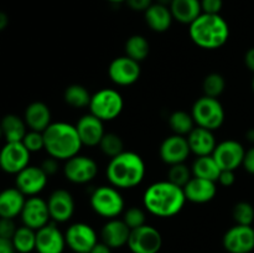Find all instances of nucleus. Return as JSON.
<instances>
[{"mask_svg":"<svg viewBox=\"0 0 254 253\" xmlns=\"http://www.w3.org/2000/svg\"><path fill=\"white\" fill-rule=\"evenodd\" d=\"M130 232L131 230L127 226V223L123 220H119L118 217L111 218L102 227V242L108 245L112 250L113 248H121L123 246L128 245Z\"/></svg>","mask_w":254,"mask_h":253,"instance_id":"obj_22","label":"nucleus"},{"mask_svg":"<svg viewBox=\"0 0 254 253\" xmlns=\"http://www.w3.org/2000/svg\"><path fill=\"white\" fill-rule=\"evenodd\" d=\"M64 102H66L68 106H71L72 108L82 109L89 106L92 94L89 93V91L84 86L74 83L64 89Z\"/></svg>","mask_w":254,"mask_h":253,"instance_id":"obj_31","label":"nucleus"},{"mask_svg":"<svg viewBox=\"0 0 254 253\" xmlns=\"http://www.w3.org/2000/svg\"><path fill=\"white\" fill-rule=\"evenodd\" d=\"M186 138H188L191 153L195 154L196 156L212 155L213 150L217 145L213 131L210 129L202 128V126H196Z\"/></svg>","mask_w":254,"mask_h":253,"instance_id":"obj_23","label":"nucleus"},{"mask_svg":"<svg viewBox=\"0 0 254 253\" xmlns=\"http://www.w3.org/2000/svg\"><path fill=\"white\" fill-rule=\"evenodd\" d=\"M49 176L40 166L29 165L16 174L15 188L19 189L25 196H37L47 185Z\"/></svg>","mask_w":254,"mask_h":253,"instance_id":"obj_16","label":"nucleus"},{"mask_svg":"<svg viewBox=\"0 0 254 253\" xmlns=\"http://www.w3.org/2000/svg\"><path fill=\"white\" fill-rule=\"evenodd\" d=\"M89 202H91V207L93 208L94 212L107 220L117 218L119 215H122L124 212V206H126L124 197L119 189L112 185L98 186L92 192Z\"/></svg>","mask_w":254,"mask_h":253,"instance_id":"obj_5","label":"nucleus"},{"mask_svg":"<svg viewBox=\"0 0 254 253\" xmlns=\"http://www.w3.org/2000/svg\"><path fill=\"white\" fill-rule=\"evenodd\" d=\"M98 174V165L87 155L72 156L64 165V175L73 184H88L94 180Z\"/></svg>","mask_w":254,"mask_h":253,"instance_id":"obj_10","label":"nucleus"},{"mask_svg":"<svg viewBox=\"0 0 254 253\" xmlns=\"http://www.w3.org/2000/svg\"><path fill=\"white\" fill-rule=\"evenodd\" d=\"M141 73L138 61L126 56H119L111 62L108 67L109 78L117 86H130L139 79Z\"/></svg>","mask_w":254,"mask_h":253,"instance_id":"obj_12","label":"nucleus"},{"mask_svg":"<svg viewBox=\"0 0 254 253\" xmlns=\"http://www.w3.org/2000/svg\"><path fill=\"white\" fill-rule=\"evenodd\" d=\"M64 233L61 232L56 222H50L36 231L37 253H64L66 247Z\"/></svg>","mask_w":254,"mask_h":253,"instance_id":"obj_19","label":"nucleus"},{"mask_svg":"<svg viewBox=\"0 0 254 253\" xmlns=\"http://www.w3.org/2000/svg\"><path fill=\"white\" fill-rule=\"evenodd\" d=\"M14 245H12L11 240H7V238L0 237V253H15Z\"/></svg>","mask_w":254,"mask_h":253,"instance_id":"obj_46","label":"nucleus"},{"mask_svg":"<svg viewBox=\"0 0 254 253\" xmlns=\"http://www.w3.org/2000/svg\"><path fill=\"white\" fill-rule=\"evenodd\" d=\"M242 166L246 169V171L254 175V146L253 148L246 150L245 159H243Z\"/></svg>","mask_w":254,"mask_h":253,"instance_id":"obj_45","label":"nucleus"},{"mask_svg":"<svg viewBox=\"0 0 254 253\" xmlns=\"http://www.w3.org/2000/svg\"><path fill=\"white\" fill-rule=\"evenodd\" d=\"M7 22H9L7 15L5 14V12L0 11V31H2V30L7 26Z\"/></svg>","mask_w":254,"mask_h":253,"instance_id":"obj_49","label":"nucleus"},{"mask_svg":"<svg viewBox=\"0 0 254 253\" xmlns=\"http://www.w3.org/2000/svg\"><path fill=\"white\" fill-rule=\"evenodd\" d=\"M45 150L57 160H68L81 151L82 144L76 126L67 122H54L44 131Z\"/></svg>","mask_w":254,"mask_h":253,"instance_id":"obj_3","label":"nucleus"},{"mask_svg":"<svg viewBox=\"0 0 254 253\" xmlns=\"http://www.w3.org/2000/svg\"><path fill=\"white\" fill-rule=\"evenodd\" d=\"M171 1H173V0H158L156 2H159V4H163V5H166V6H170Z\"/></svg>","mask_w":254,"mask_h":253,"instance_id":"obj_51","label":"nucleus"},{"mask_svg":"<svg viewBox=\"0 0 254 253\" xmlns=\"http://www.w3.org/2000/svg\"><path fill=\"white\" fill-rule=\"evenodd\" d=\"M104 122L94 117L93 114H84L77 121L76 129L81 141L86 146H97L104 136Z\"/></svg>","mask_w":254,"mask_h":253,"instance_id":"obj_20","label":"nucleus"},{"mask_svg":"<svg viewBox=\"0 0 254 253\" xmlns=\"http://www.w3.org/2000/svg\"><path fill=\"white\" fill-rule=\"evenodd\" d=\"M47 206L54 222H67L74 213V198L72 193L64 189L52 191L47 200Z\"/></svg>","mask_w":254,"mask_h":253,"instance_id":"obj_17","label":"nucleus"},{"mask_svg":"<svg viewBox=\"0 0 254 253\" xmlns=\"http://www.w3.org/2000/svg\"><path fill=\"white\" fill-rule=\"evenodd\" d=\"M107 1H109V2H123V1H127V0H107Z\"/></svg>","mask_w":254,"mask_h":253,"instance_id":"obj_52","label":"nucleus"},{"mask_svg":"<svg viewBox=\"0 0 254 253\" xmlns=\"http://www.w3.org/2000/svg\"><path fill=\"white\" fill-rule=\"evenodd\" d=\"M191 116L196 126L213 131L225 122V109L217 98L203 96L193 103Z\"/></svg>","mask_w":254,"mask_h":253,"instance_id":"obj_7","label":"nucleus"},{"mask_svg":"<svg viewBox=\"0 0 254 253\" xmlns=\"http://www.w3.org/2000/svg\"><path fill=\"white\" fill-rule=\"evenodd\" d=\"M246 138H247V140L254 143V129H250V130L247 131V134H246Z\"/></svg>","mask_w":254,"mask_h":253,"instance_id":"obj_50","label":"nucleus"},{"mask_svg":"<svg viewBox=\"0 0 254 253\" xmlns=\"http://www.w3.org/2000/svg\"><path fill=\"white\" fill-rule=\"evenodd\" d=\"M163 246L161 233L150 225L131 230L128 247L131 253H159Z\"/></svg>","mask_w":254,"mask_h":253,"instance_id":"obj_8","label":"nucleus"},{"mask_svg":"<svg viewBox=\"0 0 254 253\" xmlns=\"http://www.w3.org/2000/svg\"><path fill=\"white\" fill-rule=\"evenodd\" d=\"M26 201V196L17 188H7L0 191V218H12L20 216Z\"/></svg>","mask_w":254,"mask_h":253,"instance_id":"obj_24","label":"nucleus"},{"mask_svg":"<svg viewBox=\"0 0 254 253\" xmlns=\"http://www.w3.org/2000/svg\"><path fill=\"white\" fill-rule=\"evenodd\" d=\"M11 241L17 253H31L36 250V231L27 226L17 227Z\"/></svg>","mask_w":254,"mask_h":253,"instance_id":"obj_30","label":"nucleus"},{"mask_svg":"<svg viewBox=\"0 0 254 253\" xmlns=\"http://www.w3.org/2000/svg\"><path fill=\"white\" fill-rule=\"evenodd\" d=\"M169 126L174 134L188 136L195 128L196 124L191 113H188L185 111H176L169 117Z\"/></svg>","mask_w":254,"mask_h":253,"instance_id":"obj_33","label":"nucleus"},{"mask_svg":"<svg viewBox=\"0 0 254 253\" xmlns=\"http://www.w3.org/2000/svg\"><path fill=\"white\" fill-rule=\"evenodd\" d=\"M89 253H112V248L104 242H97Z\"/></svg>","mask_w":254,"mask_h":253,"instance_id":"obj_48","label":"nucleus"},{"mask_svg":"<svg viewBox=\"0 0 254 253\" xmlns=\"http://www.w3.org/2000/svg\"><path fill=\"white\" fill-rule=\"evenodd\" d=\"M186 196L184 189L169 180L151 184L143 195L144 207L149 213L161 218L178 215L184 208Z\"/></svg>","mask_w":254,"mask_h":253,"instance_id":"obj_1","label":"nucleus"},{"mask_svg":"<svg viewBox=\"0 0 254 253\" xmlns=\"http://www.w3.org/2000/svg\"><path fill=\"white\" fill-rule=\"evenodd\" d=\"M102 153L108 158H114L124 151V143L121 136L116 133H106L99 143Z\"/></svg>","mask_w":254,"mask_h":253,"instance_id":"obj_35","label":"nucleus"},{"mask_svg":"<svg viewBox=\"0 0 254 253\" xmlns=\"http://www.w3.org/2000/svg\"><path fill=\"white\" fill-rule=\"evenodd\" d=\"M192 175L196 178L206 179L211 181H218L221 174V168L218 166L217 161L215 160L212 155L206 156H197L191 166Z\"/></svg>","mask_w":254,"mask_h":253,"instance_id":"obj_29","label":"nucleus"},{"mask_svg":"<svg viewBox=\"0 0 254 253\" xmlns=\"http://www.w3.org/2000/svg\"><path fill=\"white\" fill-rule=\"evenodd\" d=\"M89 113L103 122L114 121L124 108V99L117 89L103 88L92 94Z\"/></svg>","mask_w":254,"mask_h":253,"instance_id":"obj_6","label":"nucleus"},{"mask_svg":"<svg viewBox=\"0 0 254 253\" xmlns=\"http://www.w3.org/2000/svg\"><path fill=\"white\" fill-rule=\"evenodd\" d=\"M233 218L237 225L252 226L254 222V207L247 201H241L233 207Z\"/></svg>","mask_w":254,"mask_h":253,"instance_id":"obj_37","label":"nucleus"},{"mask_svg":"<svg viewBox=\"0 0 254 253\" xmlns=\"http://www.w3.org/2000/svg\"><path fill=\"white\" fill-rule=\"evenodd\" d=\"M222 243L228 253H251L254 250V227L233 226L225 233Z\"/></svg>","mask_w":254,"mask_h":253,"instance_id":"obj_15","label":"nucleus"},{"mask_svg":"<svg viewBox=\"0 0 254 253\" xmlns=\"http://www.w3.org/2000/svg\"><path fill=\"white\" fill-rule=\"evenodd\" d=\"M223 6V0H201V7L205 14H220Z\"/></svg>","mask_w":254,"mask_h":253,"instance_id":"obj_41","label":"nucleus"},{"mask_svg":"<svg viewBox=\"0 0 254 253\" xmlns=\"http://www.w3.org/2000/svg\"><path fill=\"white\" fill-rule=\"evenodd\" d=\"M66 245L73 253H89L98 242V237L91 225L84 222H76L68 226L64 232Z\"/></svg>","mask_w":254,"mask_h":253,"instance_id":"obj_11","label":"nucleus"},{"mask_svg":"<svg viewBox=\"0 0 254 253\" xmlns=\"http://www.w3.org/2000/svg\"><path fill=\"white\" fill-rule=\"evenodd\" d=\"M126 2L134 11L145 12V10H148V7L153 4V0H127Z\"/></svg>","mask_w":254,"mask_h":253,"instance_id":"obj_43","label":"nucleus"},{"mask_svg":"<svg viewBox=\"0 0 254 253\" xmlns=\"http://www.w3.org/2000/svg\"><path fill=\"white\" fill-rule=\"evenodd\" d=\"M124 50L127 56L140 62L148 57L150 52V45L143 35H133L126 41Z\"/></svg>","mask_w":254,"mask_h":253,"instance_id":"obj_32","label":"nucleus"},{"mask_svg":"<svg viewBox=\"0 0 254 253\" xmlns=\"http://www.w3.org/2000/svg\"><path fill=\"white\" fill-rule=\"evenodd\" d=\"M2 138V130H1V126H0V139Z\"/></svg>","mask_w":254,"mask_h":253,"instance_id":"obj_53","label":"nucleus"},{"mask_svg":"<svg viewBox=\"0 0 254 253\" xmlns=\"http://www.w3.org/2000/svg\"><path fill=\"white\" fill-rule=\"evenodd\" d=\"M236 181V175L235 171L232 170H222L220 174V178H218V183L221 184L225 188H230L235 184Z\"/></svg>","mask_w":254,"mask_h":253,"instance_id":"obj_44","label":"nucleus"},{"mask_svg":"<svg viewBox=\"0 0 254 253\" xmlns=\"http://www.w3.org/2000/svg\"><path fill=\"white\" fill-rule=\"evenodd\" d=\"M123 221L130 230H135V228L145 225L146 213L143 208L133 206V207H129L128 210L124 211Z\"/></svg>","mask_w":254,"mask_h":253,"instance_id":"obj_38","label":"nucleus"},{"mask_svg":"<svg viewBox=\"0 0 254 253\" xmlns=\"http://www.w3.org/2000/svg\"><path fill=\"white\" fill-rule=\"evenodd\" d=\"M16 228L12 218H0V237L11 240L16 232Z\"/></svg>","mask_w":254,"mask_h":253,"instance_id":"obj_40","label":"nucleus"},{"mask_svg":"<svg viewBox=\"0 0 254 253\" xmlns=\"http://www.w3.org/2000/svg\"><path fill=\"white\" fill-rule=\"evenodd\" d=\"M245 154L246 149L243 148L240 141L228 139V140L217 143L212 153V156L217 161L221 170L235 171L242 165Z\"/></svg>","mask_w":254,"mask_h":253,"instance_id":"obj_13","label":"nucleus"},{"mask_svg":"<svg viewBox=\"0 0 254 253\" xmlns=\"http://www.w3.org/2000/svg\"><path fill=\"white\" fill-rule=\"evenodd\" d=\"M0 126H1L2 136L5 138L6 143L22 141L27 133L26 123L16 114H6L0 122Z\"/></svg>","mask_w":254,"mask_h":253,"instance_id":"obj_28","label":"nucleus"},{"mask_svg":"<svg viewBox=\"0 0 254 253\" xmlns=\"http://www.w3.org/2000/svg\"><path fill=\"white\" fill-rule=\"evenodd\" d=\"M169 7L174 20L185 25H190L202 14L201 0H173Z\"/></svg>","mask_w":254,"mask_h":253,"instance_id":"obj_27","label":"nucleus"},{"mask_svg":"<svg viewBox=\"0 0 254 253\" xmlns=\"http://www.w3.org/2000/svg\"><path fill=\"white\" fill-rule=\"evenodd\" d=\"M245 63L248 69L254 72V47L248 50L245 55Z\"/></svg>","mask_w":254,"mask_h":253,"instance_id":"obj_47","label":"nucleus"},{"mask_svg":"<svg viewBox=\"0 0 254 253\" xmlns=\"http://www.w3.org/2000/svg\"><path fill=\"white\" fill-rule=\"evenodd\" d=\"M30 153L22 141L6 143L0 149V169L4 173L16 175L30 165Z\"/></svg>","mask_w":254,"mask_h":253,"instance_id":"obj_9","label":"nucleus"},{"mask_svg":"<svg viewBox=\"0 0 254 253\" xmlns=\"http://www.w3.org/2000/svg\"><path fill=\"white\" fill-rule=\"evenodd\" d=\"M159 153H160L161 160L168 165L185 163L186 159L191 154L188 138L179 134L168 136L161 143Z\"/></svg>","mask_w":254,"mask_h":253,"instance_id":"obj_18","label":"nucleus"},{"mask_svg":"<svg viewBox=\"0 0 254 253\" xmlns=\"http://www.w3.org/2000/svg\"><path fill=\"white\" fill-rule=\"evenodd\" d=\"M144 17L148 26L155 32H165L170 29L174 20L170 7L159 2H153L150 7L145 10Z\"/></svg>","mask_w":254,"mask_h":253,"instance_id":"obj_26","label":"nucleus"},{"mask_svg":"<svg viewBox=\"0 0 254 253\" xmlns=\"http://www.w3.org/2000/svg\"><path fill=\"white\" fill-rule=\"evenodd\" d=\"M40 168L44 170V173L46 174L47 176H52L59 171V160L52 158V156H50V158L45 159V160L42 161Z\"/></svg>","mask_w":254,"mask_h":253,"instance_id":"obj_42","label":"nucleus"},{"mask_svg":"<svg viewBox=\"0 0 254 253\" xmlns=\"http://www.w3.org/2000/svg\"><path fill=\"white\" fill-rule=\"evenodd\" d=\"M20 216L24 226H27L35 231L46 226L51 220L47 201L40 196H30L29 198H26Z\"/></svg>","mask_w":254,"mask_h":253,"instance_id":"obj_14","label":"nucleus"},{"mask_svg":"<svg viewBox=\"0 0 254 253\" xmlns=\"http://www.w3.org/2000/svg\"><path fill=\"white\" fill-rule=\"evenodd\" d=\"M252 88H253V91H254V77H253V81H252Z\"/></svg>","mask_w":254,"mask_h":253,"instance_id":"obj_54","label":"nucleus"},{"mask_svg":"<svg viewBox=\"0 0 254 253\" xmlns=\"http://www.w3.org/2000/svg\"><path fill=\"white\" fill-rule=\"evenodd\" d=\"M226 88V81L225 77L217 72H212V73L207 74L203 79L202 89L205 96L212 97V98H217L223 93Z\"/></svg>","mask_w":254,"mask_h":253,"instance_id":"obj_34","label":"nucleus"},{"mask_svg":"<svg viewBox=\"0 0 254 253\" xmlns=\"http://www.w3.org/2000/svg\"><path fill=\"white\" fill-rule=\"evenodd\" d=\"M193 44L205 50H217L227 42L230 26L220 14H202L189 25Z\"/></svg>","mask_w":254,"mask_h":253,"instance_id":"obj_4","label":"nucleus"},{"mask_svg":"<svg viewBox=\"0 0 254 253\" xmlns=\"http://www.w3.org/2000/svg\"><path fill=\"white\" fill-rule=\"evenodd\" d=\"M192 171L185 163L170 165L168 171V180L175 185L184 188L192 178Z\"/></svg>","mask_w":254,"mask_h":253,"instance_id":"obj_36","label":"nucleus"},{"mask_svg":"<svg viewBox=\"0 0 254 253\" xmlns=\"http://www.w3.org/2000/svg\"><path fill=\"white\" fill-rule=\"evenodd\" d=\"M186 200L193 203H206L213 200L217 192L215 181L192 176L191 180L184 186Z\"/></svg>","mask_w":254,"mask_h":253,"instance_id":"obj_21","label":"nucleus"},{"mask_svg":"<svg viewBox=\"0 0 254 253\" xmlns=\"http://www.w3.org/2000/svg\"><path fill=\"white\" fill-rule=\"evenodd\" d=\"M24 121L30 130L42 131L46 130L51 122V111L44 102H32L26 107L24 113Z\"/></svg>","mask_w":254,"mask_h":253,"instance_id":"obj_25","label":"nucleus"},{"mask_svg":"<svg viewBox=\"0 0 254 253\" xmlns=\"http://www.w3.org/2000/svg\"><path fill=\"white\" fill-rule=\"evenodd\" d=\"M145 171V163L138 153L123 151L109 160L106 176L112 186L119 190H126L140 185Z\"/></svg>","mask_w":254,"mask_h":253,"instance_id":"obj_2","label":"nucleus"},{"mask_svg":"<svg viewBox=\"0 0 254 253\" xmlns=\"http://www.w3.org/2000/svg\"><path fill=\"white\" fill-rule=\"evenodd\" d=\"M22 144L26 146L30 153H37V151L45 149L44 133L36 130H29L26 135L22 139Z\"/></svg>","mask_w":254,"mask_h":253,"instance_id":"obj_39","label":"nucleus"}]
</instances>
